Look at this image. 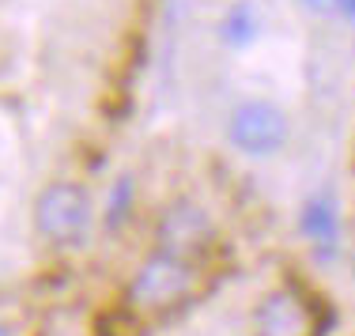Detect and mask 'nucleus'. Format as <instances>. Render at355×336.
<instances>
[{"mask_svg": "<svg viewBox=\"0 0 355 336\" xmlns=\"http://www.w3.org/2000/svg\"><path fill=\"white\" fill-rule=\"evenodd\" d=\"M227 140L234 151L250 159H272L291 140V121L268 98H246L227 117Z\"/></svg>", "mask_w": 355, "mask_h": 336, "instance_id": "obj_1", "label": "nucleus"}, {"mask_svg": "<svg viewBox=\"0 0 355 336\" xmlns=\"http://www.w3.org/2000/svg\"><path fill=\"white\" fill-rule=\"evenodd\" d=\"M197 283V268H193L189 257L166 254V249H155L148 257L137 276L129 283V302L137 310H166L174 302H182Z\"/></svg>", "mask_w": 355, "mask_h": 336, "instance_id": "obj_2", "label": "nucleus"}, {"mask_svg": "<svg viewBox=\"0 0 355 336\" xmlns=\"http://www.w3.org/2000/svg\"><path fill=\"white\" fill-rule=\"evenodd\" d=\"M91 197L83 186L76 182H53L38 193L35 200V227L42 238L57 242V246H69V242H80L91 227Z\"/></svg>", "mask_w": 355, "mask_h": 336, "instance_id": "obj_3", "label": "nucleus"}, {"mask_svg": "<svg viewBox=\"0 0 355 336\" xmlns=\"http://www.w3.org/2000/svg\"><path fill=\"white\" fill-rule=\"evenodd\" d=\"M155 234H159V249L189 257V254H197V249H205L208 242H212L216 227H212V215H208L197 200H174L163 212Z\"/></svg>", "mask_w": 355, "mask_h": 336, "instance_id": "obj_4", "label": "nucleus"}, {"mask_svg": "<svg viewBox=\"0 0 355 336\" xmlns=\"http://www.w3.org/2000/svg\"><path fill=\"white\" fill-rule=\"evenodd\" d=\"M257 336H310V306L291 288H276L253 310Z\"/></svg>", "mask_w": 355, "mask_h": 336, "instance_id": "obj_5", "label": "nucleus"}, {"mask_svg": "<svg viewBox=\"0 0 355 336\" xmlns=\"http://www.w3.org/2000/svg\"><path fill=\"white\" fill-rule=\"evenodd\" d=\"M302 234H306V242L314 246V254L321 261H333L336 249H340V208H336V200L329 197V193H314V197L302 204Z\"/></svg>", "mask_w": 355, "mask_h": 336, "instance_id": "obj_6", "label": "nucleus"}, {"mask_svg": "<svg viewBox=\"0 0 355 336\" xmlns=\"http://www.w3.org/2000/svg\"><path fill=\"white\" fill-rule=\"evenodd\" d=\"M261 35V8L257 0H234L219 15V42L231 49H246Z\"/></svg>", "mask_w": 355, "mask_h": 336, "instance_id": "obj_7", "label": "nucleus"}, {"mask_svg": "<svg viewBox=\"0 0 355 336\" xmlns=\"http://www.w3.org/2000/svg\"><path fill=\"white\" fill-rule=\"evenodd\" d=\"M132 178H117L114 182V189H110V200H106V223L110 227H121V220L129 215V208H132Z\"/></svg>", "mask_w": 355, "mask_h": 336, "instance_id": "obj_8", "label": "nucleus"}, {"mask_svg": "<svg viewBox=\"0 0 355 336\" xmlns=\"http://www.w3.org/2000/svg\"><path fill=\"white\" fill-rule=\"evenodd\" d=\"M310 15H340V0H299Z\"/></svg>", "mask_w": 355, "mask_h": 336, "instance_id": "obj_9", "label": "nucleus"}, {"mask_svg": "<svg viewBox=\"0 0 355 336\" xmlns=\"http://www.w3.org/2000/svg\"><path fill=\"white\" fill-rule=\"evenodd\" d=\"M340 15L348 23H355V0H340Z\"/></svg>", "mask_w": 355, "mask_h": 336, "instance_id": "obj_10", "label": "nucleus"}, {"mask_svg": "<svg viewBox=\"0 0 355 336\" xmlns=\"http://www.w3.org/2000/svg\"><path fill=\"white\" fill-rule=\"evenodd\" d=\"M0 336H8V329H4V325H0Z\"/></svg>", "mask_w": 355, "mask_h": 336, "instance_id": "obj_11", "label": "nucleus"}, {"mask_svg": "<svg viewBox=\"0 0 355 336\" xmlns=\"http://www.w3.org/2000/svg\"><path fill=\"white\" fill-rule=\"evenodd\" d=\"M352 272H355V254H352Z\"/></svg>", "mask_w": 355, "mask_h": 336, "instance_id": "obj_12", "label": "nucleus"}]
</instances>
